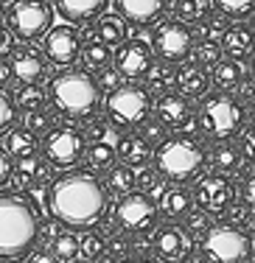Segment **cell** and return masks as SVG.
Wrapping results in <instances>:
<instances>
[{
  "instance_id": "obj_1",
  "label": "cell",
  "mask_w": 255,
  "mask_h": 263,
  "mask_svg": "<svg viewBox=\"0 0 255 263\" xmlns=\"http://www.w3.org/2000/svg\"><path fill=\"white\" fill-rule=\"evenodd\" d=\"M110 191L98 177L87 171H70L53 179L48 187L51 218L67 227H90L107 213Z\"/></svg>"
},
{
  "instance_id": "obj_2",
  "label": "cell",
  "mask_w": 255,
  "mask_h": 263,
  "mask_svg": "<svg viewBox=\"0 0 255 263\" xmlns=\"http://www.w3.org/2000/svg\"><path fill=\"white\" fill-rule=\"evenodd\" d=\"M40 216L28 199L0 193V258H23L40 238Z\"/></svg>"
},
{
  "instance_id": "obj_3",
  "label": "cell",
  "mask_w": 255,
  "mask_h": 263,
  "mask_svg": "<svg viewBox=\"0 0 255 263\" xmlns=\"http://www.w3.org/2000/svg\"><path fill=\"white\" fill-rule=\"evenodd\" d=\"M48 98L65 118H90L101 104V87L87 70H65L48 81Z\"/></svg>"
},
{
  "instance_id": "obj_4",
  "label": "cell",
  "mask_w": 255,
  "mask_h": 263,
  "mask_svg": "<svg viewBox=\"0 0 255 263\" xmlns=\"http://www.w3.org/2000/svg\"><path fill=\"white\" fill-rule=\"evenodd\" d=\"M208 152L205 146L191 135L166 137L154 148V171L169 182H191L202 174Z\"/></svg>"
},
{
  "instance_id": "obj_5",
  "label": "cell",
  "mask_w": 255,
  "mask_h": 263,
  "mask_svg": "<svg viewBox=\"0 0 255 263\" xmlns=\"http://www.w3.org/2000/svg\"><path fill=\"white\" fill-rule=\"evenodd\" d=\"M247 106L235 96H227L225 90L205 96L202 106H199V129L202 135H208L210 140H230V137L241 135L247 123Z\"/></svg>"
},
{
  "instance_id": "obj_6",
  "label": "cell",
  "mask_w": 255,
  "mask_h": 263,
  "mask_svg": "<svg viewBox=\"0 0 255 263\" xmlns=\"http://www.w3.org/2000/svg\"><path fill=\"white\" fill-rule=\"evenodd\" d=\"M152 109H154L152 92H149L146 87L135 84V81L110 90L107 98H104L107 121L113 123L115 129H135V126H140V123L149 118V112H152Z\"/></svg>"
},
{
  "instance_id": "obj_7",
  "label": "cell",
  "mask_w": 255,
  "mask_h": 263,
  "mask_svg": "<svg viewBox=\"0 0 255 263\" xmlns=\"http://www.w3.org/2000/svg\"><path fill=\"white\" fill-rule=\"evenodd\" d=\"M6 20L17 40H45V34L53 28V6L48 0H11L6 9Z\"/></svg>"
},
{
  "instance_id": "obj_8",
  "label": "cell",
  "mask_w": 255,
  "mask_h": 263,
  "mask_svg": "<svg viewBox=\"0 0 255 263\" xmlns=\"http://www.w3.org/2000/svg\"><path fill=\"white\" fill-rule=\"evenodd\" d=\"M252 252V241L241 227L222 224L210 227L202 238V258L205 263H247Z\"/></svg>"
},
{
  "instance_id": "obj_9",
  "label": "cell",
  "mask_w": 255,
  "mask_h": 263,
  "mask_svg": "<svg viewBox=\"0 0 255 263\" xmlns=\"http://www.w3.org/2000/svg\"><path fill=\"white\" fill-rule=\"evenodd\" d=\"M87 154V135L76 126H53L42 140V157L48 165L67 171L76 168Z\"/></svg>"
},
{
  "instance_id": "obj_10",
  "label": "cell",
  "mask_w": 255,
  "mask_h": 263,
  "mask_svg": "<svg viewBox=\"0 0 255 263\" xmlns=\"http://www.w3.org/2000/svg\"><path fill=\"white\" fill-rule=\"evenodd\" d=\"M157 218H160V208L154 204V199L149 196L146 191L126 193V196H121L115 204V224L123 233L146 235L149 230L157 227Z\"/></svg>"
},
{
  "instance_id": "obj_11",
  "label": "cell",
  "mask_w": 255,
  "mask_h": 263,
  "mask_svg": "<svg viewBox=\"0 0 255 263\" xmlns=\"http://www.w3.org/2000/svg\"><path fill=\"white\" fill-rule=\"evenodd\" d=\"M194 31L188 28V23L183 20H160L157 28L152 34V48L154 56H160L163 62H171V65H179L185 62L194 51Z\"/></svg>"
},
{
  "instance_id": "obj_12",
  "label": "cell",
  "mask_w": 255,
  "mask_h": 263,
  "mask_svg": "<svg viewBox=\"0 0 255 263\" xmlns=\"http://www.w3.org/2000/svg\"><path fill=\"white\" fill-rule=\"evenodd\" d=\"M82 34L73 28V23H62V26H53L42 40V51H45L48 62L57 67H70L76 65V59H82Z\"/></svg>"
},
{
  "instance_id": "obj_13",
  "label": "cell",
  "mask_w": 255,
  "mask_h": 263,
  "mask_svg": "<svg viewBox=\"0 0 255 263\" xmlns=\"http://www.w3.org/2000/svg\"><path fill=\"white\" fill-rule=\"evenodd\" d=\"M115 67L126 81H140L154 65V48L146 40H126L115 51Z\"/></svg>"
},
{
  "instance_id": "obj_14",
  "label": "cell",
  "mask_w": 255,
  "mask_h": 263,
  "mask_svg": "<svg viewBox=\"0 0 255 263\" xmlns=\"http://www.w3.org/2000/svg\"><path fill=\"white\" fill-rule=\"evenodd\" d=\"M9 59H11L14 79L20 81V84H40V81L48 76V56H45V51L34 48V42L14 45L9 51Z\"/></svg>"
},
{
  "instance_id": "obj_15",
  "label": "cell",
  "mask_w": 255,
  "mask_h": 263,
  "mask_svg": "<svg viewBox=\"0 0 255 263\" xmlns=\"http://www.w3.org/2000/svg\"><path fill=\"white\" fill-rule=\"evenodd\" d=\"M194 202L199 204V210L210 213H225L233 202V187L222 174H208V177H199L196 191H194Z\"/></svg>"
},
{
  "instance_id": "obj_16",
  "label": "cell",
  "mask_w": 255,
  "mask_h": 263,
  "mask_svg": "<svg viewBox=\"0 0 255 263\" xmlns=\"http://www.w3.org/2000/svg\"><path fill=\"white\" fill-rule=\"evenodd\" d=\"M154 118H160L169 129L191 126V121H194V106H191V98L183 96L179 90L163 92V96H157V101H154Z\"/></svg>"
},
{
  "instance_id": "obj_17",
  "label": "cell",
  "mask_w": 255,
  "mask_h": 263,
  "mask_svg": "<svg viewBox=\"0 0 255 263\" xmlns=\"http://www.w3.org/2000/svg\"><path fill=\"white\" fill-rule=\"evenodd\" d=\"M154 252L166 263H183L191 252V233H185V227L166 224L154 235Z\"/></svg>"
},
{
  "instance_id": "obj_18",
  "label": "cell",
  "mask_w": 255,
  "mask_h": 263,
  "mask_svg": "<svg viewBox=\"0 0 255 263\" xmlns=\"http://www.w3.org/2000/svg\"><path fill=\"white\" fill-rule=\"evenodd\" d=\"M169 0H115V11L132 26H154L163 20Z\"/></svg>"
},
{
  "instance_id": "obj_19",
  "label": "cell",
  "mask_w": 255,
  "mask_h": 263,
  "mask_svg": "<svg viewBox=\"0 0 255 263\" xmlns=\"http://www.w3.org/2000/svg\"><path fill=\"white\" fill-rule=\"evenodd\" d=\"M107 3L110 0H53L57 14L65 23H76V26L98 20L104 14V9H107Z\"/></svg>"
},
{
  "instance_id": "obj_20",
  "label": "cell",
  "mask_w": 255,
  "mask_h": 263,
  "mask_svg": "<svg viewBox=\"0 0 255 263\" xmlns=\"http://www.w3.org/2000/svg\"><path fill=\"white\" fill-rule=\"evenodd\" d=\"M177 90L188 98H199V96H208L210 90V76L205 73L202 65L191 62V65L177 67Z\"/></svg>"
},
{
  "instance_id": "obj_21",
  "label": "cell",
  "mask_w": 255,
  "mask_h": 263,
  "mask_svg": "<svg viewBox=\"0 0 255 263\" xmlns=\"http://www.w3.org/2000/svg\"><path fill=\"white\" fill-rule=\"evenodd\" d=\"M222 48H225V53L230 59H244V56L252 53L255 48V34L250 26H244V23H233L225 36H222Z\"/></svg>"
},
{
  "instance_id": "obj_22",
  "label": "cell",
  "mask_w": 255,
  "mask_h": 263,
  "mask_svg": "<svg viewBox=\"0 0 255 263\" xmlns=\"http://www.w3.org/2000/svg\"><path fill=\"white\" fill-rule=\"evenodd\" d=\"M154 157L152 152V143L140 135H126V137H118V160L126 162L132 168H143L149 160Z\"/></svg>"
},
{
  "instance_id": "obj_23",
  "label": "cell",
  "mask_w": 255,
  "mask_h": 263,
  "mask_svg": "<svg viewBox=\"0 0 255 263\" xmlns=\"http://www.w3.org/2000/svg\"><path fill=\"white\" fill-rule=\"evenodd\" d=\"M14 182L20 187H37L48 182V160L37 157V154H28V157H20L14 162Z\"/></svg>"
},
{
  "instance_id": "obj_24",
  "label": "cell",
  "mask_w": 255,
  "mask_h": 263,
  "mask_svg": "<svg viewBox=\"0 0 255 263\" xmlns=\"http://www.w3.org/2000/svg\"><path fill=\"white\" fill-rule=\"evenodd\" d=\"M115 137H98V140H90L87 143V165L93 171H110L118 160V143H113Z\"/></svg>"
},
{
  "instance_id": "obj_25",
  "label": "cell",
  "mask_w": 255,
  "mask_h": 263,
  "mask_svg": "<svg viewBox=\"0 0 255 263\" xmlns=\"http://www.w3.org/2000/svg\"><path fill=\"white\" fill-rule=\"evenodd\" d=\"M3 148L11 154V157H28V154H37V148H40V140H37V135L26 126L20 129H6L3 132Z\"/></svg>"
},
{
  "instance_id": "obj_26",
  "label": "cell",
  "mask_w": 255,
  "mask_h": 263,
  "mask_svg": "<svg viewBox=\"0 0 255 263\" xmlns=\"http://www.w3.org/2000/svg\"><path fill=\"white\" fill-rule=\"evenodd\" d=\"M146 81V90L152 92V96H163V92H171L174 87H177V70L171 67V62H154L152 67H149V73L143 76Z\"/></svg>"
},
{
  "instance_id": "obj_27",
  "label": "cell",
  "mask_w": 255,
  "mask_h": 263,
  "mask_svg": "<svg viewBox=\"0 0 255 263\" xmlns=\"http://www.w3.org/2000/svg\"><path fill=\"white\" fill-rule=\"evenodd\" d=\"M191 208H194V193L185 191V187H179V185L166 187V193L160 196V213H166L169 218L188 216Z\"/></svg>"
},
{
  "instance_id": "obj_28",
  "label": "cell",
  "mask_w": 255,
  "mask_h": 263,
  "mask_svg": "<svg viewBox=\"0 0 255 263\" xmlns=\"http://www.w3.org/2000/svg\"><path fill=\"white\" fill-rule=\"evenodd\" d=\"M96 36L101 42H107L110 48H118L126 42V20L121 14H104L96 23Z\"/></svg>"
},
{
  "instance_id": "obj_29",
  "label": "cell",
  "mask_w": 255,
  "mask_h": 263,
  "mask_svg": "<svg viewBox=\"0 0 255 263\" xmlns=\"http://www.w3.org/2000/svg\"><path fill=\"white\" fill-rule=\"evenodd\" d=\"M247 76H244V67H241V62L239 59H222L219 65L213 67V84L219 87V90H235V87L241 84Z\"/></svg>"
},
{
  "instance_id": "obj_30",
  "label": "cell",
  "mask_w": 255,
  "mask_h": 263,
  "mask_svg": "<svg viewBox=\"0 0 255 263\" xmlns=\"http://www.w3.org/2000/svg\"><path fill=\"white\" fill-rule=\"evenodd\" d=\"M14 104H17V109L26 115V112H34V109H45V104L51 101L48 98V90H42L40 84H20L14 90Z\"/></svg>"
},
{
  "instance_id": "obj_31",
  "label": "cell",
  "mask_w": 255,
  "mask_h": 263,
  "mask_svg": "<svg viewBox=\"0 0 255 263\" xmlns=\"http://www.w3.org/2000/svg\"><path fill=\"white\" fill-rule=\"evenodd\" d=\"M113 59H115V56H113V51H110V45H107V42H101L98 36H96V40H90L82 48V62H84L87 70H101V67H107Z\"/></svg>"
},
{
  "instance_id": "obj_32",
  "label": "cell",
  "mask_w": 255,
  "mask_h": 263,
  "mask_svg": "<svg viewBox=\"0 0 255 263\" xmlns=\"http://www.w3.org/2000/svg\"><path fill=\"white\" fill-rule=\"evenodd\" d=\"M241 157H244V154H241L233 143H225V140H219V146H213V152H210L213 168H216V171H222V174H233L235 168H239Z\"/></svg>"
},
{
  "instance_id": "obj_33",
  "label": "cell",
  "mask_w": 255,
  "mask_h": 263,
  "mask_svg": "<svg viewBox=\"0 0 255 263\" xmlns=\"http://www.w3.org/2000/svg\"><path fill=\"white\" fill-rule=\"evenodd\" d=\"M135 187V171L132 165H113L107 171V191H113L115 196H126V193H132Z\"/></svg>"
},
{
  "instance_id": "obj_34",
  "label": "cell",
  "mask_w": 255,
  "mask_h": 263,
  "mask_svg": "<svg viewBox=\"0 0 255 263\" xmlns=\"http://www.w3.org/2000/svg\"><path fill=\"white\" fill-rule=\"evenodd\" d=\"M210 14V0H174V17L183 23H199Z\"/></svg>"
},
{
  "instance_id": "obj_35",
  "label": "cell",
  "mask_w": 255,
  "mask_h": 263,
  "mask_svg": "<svg viewBox=\"0 0 255 263\" xmlns=\"http://www.w3.org/2000/svg\"><path fill=\"white\" fill-rule=\"evenodd\" d=\"M191 56H194V62H196V65H202L205 70H213V67L225 59V48H222V42L202 40V42H196V45H194Z\"/></svg>"
},
{
  "instance_id": "obj_36",
  "label": "cell",
  "mask_w": 255,
  "mask_h": 263,
  "mask_svg": "<svg viewBox=\"0 0 255 263\" xmlns=\"http://www.w3.org/2000/svg\"><path fill=\"white\" fill-rule=\"evenodd\" d=\"M51 249L59 260H73L79 255V238L73 233H67V230H59L51 241Z\"/></svg>"
},
{
  "instance_id": "obj_37",
  "label": "cell",
  "mask_w": 255,
  "mask_h": 263,
  "mask_svg": "<svg viewBox=\"0 0 255 263\" xmlns=\"http://www.w3.org/2000/svg\"><path fill=\"white\" fill-rule=\"evenodd\" d=\"M104 252H107V241H104L98 233H87V235L79 238V255H82L87 263L98 260Z\"/></svg>"
},
{
  "instance_id": "obj_38",
  "label": "cell",
  "mask_w": 255,
  "mask_h": 263,
  "mask_svg": "<svg viewBox=\"0 0 255 263\" xmlns=\"http://www.w3.org/2000/svg\"><path fill=\"white\" fill-rule=\"evenodd\" d=\"M53 112L48 109H34V112H26V118H23V126L31 129L34 135H48V132L53 129Z\"/></svg>"
},
{
  "instance_id": "obj_39",
  "label": "cell",
  "mask_w": 255,
  "mask_h": 263,
  "mask_svg": "<svg viewBox=\"0 0 255 263\" xmlns=\"http://www.w3.org/2000/svg\"><path fill=\"white\" fill-rule=\"evenodd\" d=\"M138 135H140V137H146V140L152 143V146H160V143H163L166 137H169V126H166V123L160 121V118H146V121H143L140 126H138Z\"/></svg>"
},
{
  "instance_id": "obj_40",
  "label": "cell",
  "mask_w": 255,
  "mask_h": 263,
  "mask_svg": "<svg viewBox=\"0 0 255 263\" xmlns=\"http://www.w3.org/2000/svg\"><path fill=\"white\" fill-rule=\"evenodd\" d=\"M213 6L227 17H250L255 11V0H213Z\"/></svg>"
},
{
  "instance_id": "obj_41",
  "label": "cell",
  "mask_w": 255,
  "mask_h": 263,
  "mask_svg": "<svg viewBox=\"0 0 255 263\" xmlns=\"http://www.w3.org/2000/svg\"><path fill=\"white\" fill-rule=\"evenodd\" d=\"M230 28V17L225 11L216 9V14L205 17V40H213V36H225V31Z\"/></svg>"
},
{
  "instance_id": "obj_42",
  "label": "cell",
  "mask_w": 255,
  "mask_h": 263,
  "mask_svg": "<svg viewBox=\"0 0 255 263\" xmlns=\"http://www.w3.org/2000/svg\"><path fill=\"white\" fill-rule=\"evenodd\" d=\"M14 118H17V104H14V98L9 96V92H3L0 90V132H6L14 123Z\"/></svg>"
},
{
  "instance_id": "obj_43",
  "label": "cell",
  "mask_w": 255,
  "mask_h": 263,
  "mask_svg": "<svg viewBox=\"0 0 255 263\" xmlns=\"http://www.w3.org/2000/svg\"><path fill=\"white\" fill-rule=\"evenodd\" d=\"M185 230L188 233H208L210 230V213H205V210H191L188 216H185Z\"/></svg>"
},
{
  "instance_id": "obj_44",
  "label": "cell",
  "mask_w": 255,
  "mask_h": 263,
  "mask_svg": "<svg viewBox=\"0 0 255 263\" xmlns=\"http://www.w3.org/2000/svg\"><path fill=\"white\" fill-rule=\"evenodd\" d=\"M121 70H118V67H101V70H98V76H96V81H98V87H101V90H115V87H121Z\"/></svg>"
},
{
  "instance_id": "obj_45",
  "label": "cell",
  "mask_w": 255,
  "mask_h": 263,
  "mask_svg": "<svg viewBox=\"0 0 255 263\" xmlns=\"http://www.w3.org/2000/svg\"><path fill=\"white\" fill-rule=\"evenodd\" d=\"M107 255L113 260H126V255H129V241L123 235H110V241H107Z\"/></svg>"
},
{
  "instance_id": "obj_46",
  "label": "cell",
  "mask_w": 255,
  "mask_h": 263,
  "mask_svg": "<svg viewBox=\"0 0 255 263\" xmlns=\"http://www.w3.org/2000/svg\"><path fill=\"white\" fill-rule=\"evenodd\" d=\"M23 263H62V260L53 255L51 247H34L31 252L23 255Z\"/></svg>"
},
{
  "instance_id": "obj_47",
  "label": "cell",
  "mask_w": 255,
  "mask_h": 263,
  "mask_svg": "<svg viewBox=\"0 0 255 263\" xmlns=\"http://www.w3.org/2000/svg\"><path fill=\"white\" fill-rule=\"evenodd\" d=\"M241 154H244V160L255 165V121L250 129H244V135H241Z\"/></svg>"
},
{
  "instance_id": "obj_48",
  "label": "cell",
  "mask_w": 255,
  "mask_h": 263,
  "mask_svg": "<svg viewBox=\"0 0 255 263\" xmlns=\"http://www.w3.org/2000/svg\"><path fill=\"white\" fill-rule=\"evenodd\" d=\"M250 208L247 204H233V208H227V224H233V227H244L247 221H250Z\"/></svg>"
},
{
  "instance_id": "obj_49",
  "label": "cell",
  "mask_w": 255,
  "mask_h": 263,
  "mask_svg": "<svg viewBox=\"0 0 255 263\" xmlns=\"http://www.w3.org/2000/svg\"><path fill=\"white\" fill-rule=\"evenodd\" d=\"M9 179H14V162H11V154L0 146V187L9 185Z\"/></svg>"
},
{
  "instance_id": "obj_50",
  "label": "cell",
  "mask_w": 255,
  "mask_h": 263,
  "mask_svg": "<svg viewBox=\"0 0 255 263\" xmlns=\"http://www.w3.org/2000/svg\"><path fill=\"white\" fill-rule=\"evenodd\" d=\"M160 174L152 171V168H143L140 174H135V187H140V191H152L154 182H157Z\"/></svg>"
},
{
  "instance_id": "obj_51",
  "label": "cell",
  "mask_w": 255,
  "mask_h": 263,
  "mask_svg": "<svg viewBox=\"0 0 255 263\" xmlns=\"http://www.w3.org/2000/svg\"><path fill=\"white\" fill-rule=\"evenodd\" d=\"M235 92H239L235 98H239L241 104H247L250 98H255V76H252V79H244V81H241V84L235 87Z\"/></svg>"
},
{
  "instance_id": "obj_52",
  "label": "cell",
  "mask_w": 255,
  "mask_h": 263,
  "mask_svg": "<svg viewBox=\"0 0 255 263\" xmlns=\"http://www.w3.org/2000/svg\"><path fill=\"white\" fill-rule=\"evenodd\" d=\"M11 79H14V70H11V59L0 56V90H3V87H9Z\"/></svg>"
},
{
  "instance_id": "obj_53",
  "label": "cell",
  "mask_w": 255,
  "mask_h": 263,
  "mask_svg": "<svg viewBox=\"0 0 255 263\" xmlns=\"http://www.w3.org/2000/svg\"><path fill=\"white\" fill-rule=\"evenodd\" d=\"M244 204L255 213V174L244 182Z\"/></svg>"
},
{
  "instance_id": "obj_54",
  "label": "cell",
  "mask_w": 255,
  "mask_h": 263,
  "mask_svg": "<svg viewBox=\"0 0 255 263\" xmlns=\"http://www.w3.org/2000/svg\"><path fill=\"white\" fill-rule=\"evenodd\" d=\"M11 51V34H9V28L0 23V56H6Z\"/></svg>"
},
{
  "instance_id": "obj_55",
  "label": "cell",
  "mask_w": 255,
  "mask_h": 263,
  "mask_svg": "<svg viewBox=\"0 0 255 263\" xmlns=\"http://www.w3.org/2000/svg\"><path fill=\"white\" fill-rule=\"evenodd\" d=\"M247 115L255 121V98H250V101H247Z\"/></svg>"
},
{
  "instance_id": "obj_56",
  "label": "cell",
  "mask_w": 255,
  "mask_h": 263,
  "mask_svg": "<svg viewBox=\"0 0 255 263\" xmlns=\"http://www.w3.org/2000/svg\"><path fill=\"white\" fill-rule=\"evenodd\" d=\"M123 263H154L152 258H126Z\"/></svg>"
},
{
  "instance_id": "obj_57",
  "label": "cell",
  "mask_w": 255,
  "mask_h": 263,
  "mask_svg": "<svg viewBox=\"0 0 255 263\" xmlns=\"http://www.w3.org/2000/svg\"><path fill=\"white\" fill-rule=\"evenodd\" d=\"M247 26H250V28H252V34H255V11L250 14V23H247Z\"/></svg>"
},
{
  "instance_id": "obj_58",
  "label": "cell",
  "mask_w": 255,
  "mask_h": 263,
  "mask_svg": "<svg viewBox=\"0 0 255 263\" xmlns=\"http://www.w3.org/2000/svg\"><path fill=\"white\" fill-rule=\"evenodd\" d=\"M0 263H11V258H0Z\"/></svg>"
},
{
  "instance_id": "obj_59",
  "label": "cell",
  "mask_w": 255,
  "mask_h": 263,
  "mask_svg": "<svg viewBox=\"0 0 255 263\" xmlns=\"http://www.w3.org/2000/svg\"><path fill=\"white\" fill-rule=\"evenodd\" d=\"M252 76H255V56H252Z\"/></svg>"
}]
</instances>
